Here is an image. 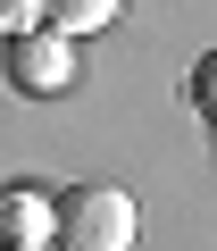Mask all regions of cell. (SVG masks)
<instances>
[{"instance_id":"cell-6","label":"cell","mask_w":217,"mask_h":251,"mask_svg":"<svg viewBox=\"0 0 217 251\" xmlns=\"http://www.w3.org/2000/svg\"><path fill=\"white\" fill-rule=\"evenodd\" d=\"M25 25H42V0H0V34H25Z\"/></svg>"},{"instance_id":"cell-4","label":"cell","mask_w":217,"mask_h":251,"mask_svg":"<svg viewBox=\"0 0 217 251\" xmlns=\"http://www.w3.org/2000/svg\"><path fill=\"white\" fill-rule=\"evenodd\" d=\"M126 0H42V25H59V34H92V25H108Z\"/></svg>"},{"instance_id":"cell-7","label":"cell","mask_w":217,"mask_h":251,"mask_svg":"<svg viewBox=\"0 0 217 251\" xmlns=\"http://www.w3.org/2000/svg\"><path fill=\"white\" fill-rule=\"evenodd\" d=\"M34 251H59V243H34Z\"/></svg>"},{"instance_id":"cell-2","label":"cell","mask_w":217,"mask_h":251,"mask_svg":"<svg viewBox=\"0 0 217 251\" xmlns=\"http://www.w3.org/2000/svg\"><path fill=\"white\" fill-rule=\"evenodd\" d=\"M9 84L25 92V100H42V92H67L75 84V50H67V34L59 25H25V34H9Z\"/></svg>"},{"instance_id":"cell-1","label":"cell","mask_w":217,"mask_h":251,"mask_svg":"<svg viewBox=\"0 0 217 251\" xmlns=\"http://www.w3.org/2000/svg\"><path fill=\"white\" fill-rule=\"evenodd\" d=\"M59 251H134V201L117 184H67L59 193Z\"/></svg>"},{"instance_id":"cell-5","label":"cell","mask_w":217,"mask_h":251,"mask_svg":"<svg viewBox=\"0 0 217 251\" xmlns=\"http://www.w3.org/2000/svg\"><path fill=\"white\" fill-rule=\"evenodd\" d=\"M192 100H200V117L217 126V50H209V59L192 67Z\"/></svg>"},{"instance_id":"cell-3","label":"cell","mask_w":217,"mask_h":251,"mask_svg":"<svg viewBox=\"0 0 217 251\" xmlns=\"http://www.w3.org/2000/svg\"><path fill=\"white\" fill-rule=\"evenodd\" d=\"M0 243H9V251L59 243V201H42V184H17V193H0Z\"/></svg>"}]
</instances>
